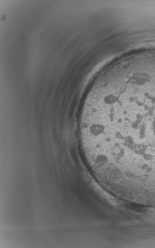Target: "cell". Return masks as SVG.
Returning <instances> with one entry per match:
<instances>
[{"mask_svg": "<svg viewBox=\"0 0 155 248\" xmlns=\"http://www.w3.org/2000/svg\"><path fill=\"white\" fill-rule=\"evenodd\" d=\"M78 137L90 170L118 182L155 183V72L99 75L83 102Z\"/></svg>", "mask_w": 155, "mask_h": 248, "instance_id": "cell-1", "label": "cell"}]
</instances>
